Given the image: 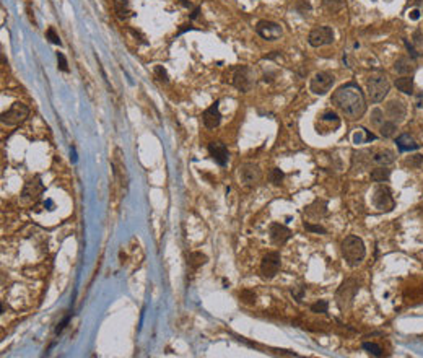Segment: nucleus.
Returning a JSON list of instances; mask_svg holds the SVG:
<instances>
[{
	"instance_id": "4",
	"label": "nucleus",
	"mask_w": 423,
	"mask_h": 358,
	"mask_svg": "<svg viewBox=\"0 0 423 358\" xmlns=\"http://www.w3.org/2000/svg\"><path fill=\"white\" fill-rule=\"evenodd\" d=\"M391 90L389 80L386 75H371L368 78V96L373 103H381Z\"/></svg>"
},
{
	"instance_id": "18",
	"label": "nucleus",
	"mask_w": 423,
	"mask_h": 358,
	"mask_svg": "<svg viewBox=\"0 0 423 358\" xmlns=\"http://www.w3.org/2000/svg\"><path fill=\"white\" fill-rule=\"evenodd\" d=\"M386 113H388V116L394 122H402L407 116V108L401 100H393L388 103V106H386Z\"/></svg>"
},
{
	"instance_id": "22",
	"label": "nucleus",
	"mask_w": 423,
	"mask_h": 358,
	"mask_svg": "<svg viewBox=\"0 0 423 358\" xmlns=\"http://www.w3.org/2000/svg\"><path fill=\"white\" fill-rule=\"evenodd\" d=\"M394 70H396L397 73H401V75H409V73H414V70H415L414 59L402 55V57H399V59L396 60Z\"/></svg>"
},
{
	"instance_id": "3",
	"label": "nucleus",
	"mask_w": 423,
	"mask_h": 358,
	"mask_svg": "<svg viewBox=\"0 0 423 358\" xmlns=\"http://www.w3.org/2000/svg\"><path fill=\"white\" fill-rule=\"evenodd\" d=\"M358 288H360L358 282L353 279H348L340 285L337 293H335V301H337V306L342 311L348 310L353 305V300H355V296L358 293Z\"/></svg>"
},
{
	"instance_id": "37",
	"label": "nucleus",
	"mask_w": 423,
	"mask_h": 358,
	"mask_svg": "<svg viewBox=\"0 0 423 358\" xmlns=\"http://www.w3.org/2000/svg\"><path fill=\"white\" fill-rule=\"evenodd\" d=\"M304 230L311 231V233H319V234H326V228H322L321 225H311L309 221H304L303 223Z\"/></svg>"
},
{
	"instance_id": "2",
	"label": "nucleus",
	"mask_w": 423,
	"mask_h": 358,
	"mask_svg": "<svg viewBox=\"0 0 423 358\" xmlns=\"http://www.w3.org/2000/svg\"><path fill=\"white\" fill-rule=\"evenodd\" d=\"M365 254L366 249L362 238L355 236V234H350V236H347L342 241V256H344V259L350 267H357V265L362 264Z\"/></svg>"
},
{
	"instance_id": "34",
	"label": "nucleus",
	"mask_w": 423,
	"mask_h": 358,
	"mask_svg": "<svg viewBox=\"0 0 423 358\" xmlns=\"http://www.w3.org/2000/svg\"><path fill=\"white\" fill-rule=\"evenodd\" d=\"M414 47L420 54H423V31L422 29H417V31L414 33Z\"/></svg>"
},
{
	"instance_id": "42",
	"label": "nucleus",
	"mask_w": 423,
	"mask_h": 358,
	"mask_svg": "<svg viewBox=\"0 0 423 358\" xmlns=\"http://www.w3.org/2000/svg\"><path fill=\"white\" fill-rule=\"evenodd\" d=\"M404 44H406V47H407V51L410 52V57H412V59H419V57H420V55H422V54H420V52H419V51H417V49L414 47V44H410V42H409L407 39H404Z\"/></svg>"
},
{
	"instance_id": "12",
	"label": "nucleus",
	"mask_w": 423,
	"mask_h": 358,
	"mask_svg": "<svg viewBox=\"0 0 423 358\" xmlns=\"http://www.w3.org/2000/svg\"><path fill=\"white\" fill-rule=\"evenodd\" d=\"M239 179L241 182L247 187H252L262 179V171L257 165L254 163H244L239 168Z\"/></svg>"
},
{
	"instance_id": "15",
	"label": "nucleus",
	"mask_w": 423,
	"mask_h": 358,
	"mask_svg": "<svg viewBox=\"0 0 423 358\" xmlns=\"http://www.w3.org/2000/svg\"><path fill=\"white\" fill-rule=\"evenodd\" d=\"M220 101H215L212 104L210 108H207L204 111L202 114V121H204V126L207 129H215L220 126V121H221V114H220V108H218Z\"/></svg>"
},
{
	"instance_id": "31",
	"label": "nucleus",
	"mask_w": 423,
	"mask_h": 358,
	"mask_svg": "<svg viewBox=\"0 0 423 358\" xmlns=\"http://www.w3.org/2000/svg\"><path fill=\"white\" fill-rule=\"evenodd\" d=\"M239 300L244 305H254L256 303V293L251 292V290H242L239 293Z\"/></svg>"
},
{
	"instance_id": "7",
	"label": "nucleus",
	"mask_w": 423,
	"mask_h": 358,
	"mask_svg": "<svg viewBox=\"0 0 423 358\" xmlns=\"http://www.w3.org/2000/svg\"><path fill=\"white\" fill-rule=\"evenodd\" d=\"M373 205H375L378 210H383V212H391L394 210L396 207V202H394V197L391 189L388 186H379L373 190Z\"/></svg>"
},
{
	"instance_id": "5",
	"label": "nucleus",
	"mask_w": 423,
	"mask_h": 358,
	"mask_svg": "<svg viewBox=\"0 0 423 358\" xmlns=\"http://www.w3.org/2000/svg\"><path fill=\"white\" fill-rule=\"evenodd\" d=\"M254 82H256V75H254V70L247 65H239L233 70V80L231 83L234 85V88H238L242 93H247L251 91V88L254 86Z\"/></svg>"
},
{
	"instance_id": "9",
	"label": "nucleus",
	"mask_w": 423,
	"mask_h": 358,
	"mask_svg": "<svg viewBox=\"0 0 423 358\" xmlns=\"http://www.w3.org/2000/svg\"><path fill=\"white\" fill-rule=\"evenodd\" d=\"M280 267H282V257H280L278 252H267V254L262 257V264H260V272H262V277L267 280L273 279Z\"/></svg>"
},
{
	"instance_id": "1",
	"label": "nucleus",
	"mask_w": 423,
	"mask_h": 358,
	"mask_svg": "<svg viewBox=\"0 0 423 358\" xmlns=\"http://www.w3.org/2000/svg\"><path fill=\"white\" fill-rule=\"evenodd\" d=\"M332 104H335L342 111V114L352 121L363 117L366 111L365 95L355 82L342 85L340 88H337V91H334Z\"/></svg>"
},
{
	"instance_id": "43",
	"label": "nucleus",
	"mask_w": 423,
	"mask_h": 358,
	"mask_svg": "<svg viewBox=\"0 0 423 358\" xmlns=\"http://www.w3.org/2000/svg\"><path fill=\"white\" fill-rule=\"evenodd\" d=\"M296 10H300L301 15H308V11L311 10V5L306 2V0H300L298 5H296Z\"/></svg>"
},
{
	"instance_id": "20",
	"label": "nucleus",
	"mask_w": 423,
	"mask_h": 358,
	"mask_svg": "<svg viewBox=\"0 0 423 358\" xmlns=\"http://www.w3.org/2000/svg\"><path fill=\"white\" fill-rule=\"evenodd\" d=\"M370 158H371V163H375L376 166H389L394 163V152L388 150H378V152H370Z\"/></svg>"
},
{
	"instance_id": "36",
	"label": "nucleus",
	"mask_w": 423,
	"mask_h": 358,
	"mask_svg": "<svg viewBox=\"0 0 423 358\" xmlns=\"http://www.w3.org/2000/svg\"><path fill=\"white\" fill-rule=\"evenodd\" d=\"M406 165L410 166V168H420L423 165V155H414L406 160Z\"/></svg>"
},
{
	"instance_id": "33",
	"label": "nucleus",
	"mask_w": 423,
	"mask_h": 358,
	"mask_svg": "<svg viewBox=\"0 0 423 358\" xmlns=\"http://www.w3.org/2000/svg\"><path fill=\"white\" fill-rule=\"evenodd\" d=\"M363 349L368 352V354H371L373 357H381L383 355V349L379 347L378 344H373V342H365L363 344Z\"/></svg>"
},
{
	"instance_id": "26",
	"label": "nucleus",
	"mask_w": 423,
	"mask_h": 358,
	"mask_svg": "<svg viewBox=\"0 0 423 358\" xmlns=\"http://www.w3.org/2000/svg\"><path fill=\"white\" fill-rule=\"evenodd\" d=\"M391 176V170H388L386 166H378L371 171V181L373 182H384L388 181Z\"/></svg>"
},
{
	"instance_id": "32",
	"label": "nucleus",
	"mask_w": 423,
	"mask_h": 358,
	"mask_svg": "<svg viewBox=\"0 0 423 358\" xmlns=\"http://www.w3.org/2000/svg\"><path fill=\"white\" fill-rule=\"evenodd\" d=\"M327 310H329V303L326 300H319V301H316L314 305H311V311L317 313V314H326Z\"/></svg>"
},
{
	"instance_id": "17",
	"label": "nucleus",
	"mask_w": 423,
	"mask_h": 358,
	"mask_svg": "<svg viewBox=\"0 0 423 358\" xmlns=\"http://www.w3.org/2000/svg\"><path fill=\"white\" fill-rule=\"evenodd\" d=\"M209 153H210V157L215 160V163H218L220 166H225L228 163L229 153H228L226 145L223 144V142H210Z\"/></svg>"
},
{
	"instance_id": "14",
	"label": "nucleus",
	"mask_w": 423,
	"mask_h": 358,
	"mask_svg": "<svg viewBox=\"0 0 423 358\" xmlns=\"http://www.w3.org/2000/svg\"><path fill=\"white\" fill-rule=\"evenodd\" d=\"M340 126V119L339 116L334 113V111H326L319 116V122H317V132L321 134H327V132H334L335 129H339Z\"/></svg>"
},
{
	"instance_id": "25",
	"label": "nucleus",
	"mask_w": 423,
	"mask_h": 358,
	"mask_svg": "<svg viewBox=\"0 0 423 358\" xmlns=\"http://www.w3.org/2000/svg\"><path fill=\"white\" fill-rule=\"evenodd\" d=\"M322 7L327 13H339L345 8V0H322Z\"/></svg>"
},
{
	"instance_id": "21",
	"label": "nucleus",
	"mask_w": 423,
	"mask_h": 358,
	"mask_svg": "<svg viewBox=\"0 0 423 358\" xmlns=\"http://www.w3.org/2000/svg\"><path fill=\"white\" fill-rule=\"evenodd\" d=\"M396 144H397V148H399V152H402V153H406V152H415V150H419L420 148V144H417V142L410 137L409 134H402V135H399V137H397V140H396Z\"/></svg>"
},
{
	"instance_id": "41",
	"label": "nucleus",
	"mask_w": 423,
	"mask_h": 358,
	"mask_svg": "<svg viewBox=\"0 0 423 358\" xmlns=\"http://www.w3.org/2000/svg\"><path fill=\"white\" fill-rule=\"evenodd\" d=\"M46 36H47V39L52 42V44H59V46L62 44V42H60V38H59L57 34H55V29H54V28H49V29H47V33H46Z\"/></svg>"
},
{
	"instance_id": "16",
	"label": "nucleus",
	"mask_w": 423,
	"mask_h": 358,
	"mask_svg": "<svg viewBox=\"0 0 423 358\" xmlns=\"http://www.w3.org/2000/svg\"><path fill=\"white\" fill-rule=\"evenodd\" d=\"M269 233H270V241L275 246H283L291 238L290 228H287L285 225H280V223H272Z\"/></svg>"
},
{
	"instance_id": "13",
	"label": "nucleus",
	"mask_w": 423,
	"mask_h": 358,
	"mask_svg": "<svg viewBox=\"0 0 423 358\" xmlns=\"http://www.w3.org/2000/svg\"><path fill=\"white\" fill-rule=\"evenodd\" d=\"M42 190H44V184L41 182V179L39 178L31 179V181H28L26 184H24L23 192H21V200L24 203L36 202L39 199V195L42 194Z\"/></svg>"
},
{
	"instance_id": "46",
	"label": "nucleus",
	"mask_w": 423,
	"mask_h": 358,
	"mask_svg": "<svg viewBox=\"0 0 423 358\" xmlns=\"http://www.w3.org/2000/svg\"><path fill=\"white\" fill-rule=\"evenodd\" d=\"M410 16H412L414 20H417V18H419V10H414V11H412V15H410Z\"/></svg>"
},
{
	"instance_id": "24",
	"label": "nucleus",
	"mask_w": 423,
	"mask_h": 358,
	"mask_svg": "<svg viewBox=\"0 0 423 358\" xmlns=\"http://www.w3.org/2000/svg\"><path fill=\"white\" fill-rule=\"evenodd\" d=\"M396 88L402 91L404 95H414V78L401 77L396 80Z\"/></svg>"
},
{
	"instance_id": "19",
	"label": "nucleus",
	"mask_w": 423,
	"mask_h": 358,
	"mask_svg": "<svg viewBox=\"0 0 423 358\" xmlns=\"http://www.w3.org/2000/svg\"><path fill=\"white\" fill-rule=\"evenodd\" d=\"M326 213H327V202L321 199H316L311 205L304 208V215L311 220H319L322 217H326Z\"/></svg>"
},
{
	"instance_id": "45",
	"label": "nucleus",
	"mask_w": 423,
	"mask_h": 358,
	"mask_svg": "<svg viewBox=\"0 0 423 358\" xmlns=\"http://www.w3.org/2000/svg\"><path fill=\"white\" fill-rule=\"evenodd\" d=\"M415 106L420 109L423 108V91H420V93L415 96Z\"/></svg>"
},
{
	"instance_id": "11",
	"label": "nucleus",
	"mask_w": 423,
	"mask_h": 358,
	"mask_svg": "<svg viewBox=\"0 0 423 358\" xmlns=\"http://www.w3.org/2000/svg\"><path fill=\"white\" fill-rule=\"evenodd\" d=\"M256 33L260 36V38H264L265 41H277V39H280V36L283 34V29L275 21L260 20L256 24Z\"/></svg>"
},
{
	"instance_id": "40",
	"label": "nucleus",
	"mask_w": 423,
	"mask_h": 358,
	"mask_svg": "<svg viewBox=\"0 0 423 358\" xmlns=\"http://www.w3.org/2000/svg\"><path fill=\"white\" fill-rule=\"evenodd\" d=\"M155 75L158 77L160 82H165V83L168 82V73H166V70H165L161 65H157V67H155Z\"/></svg>"
},
{
	"instance_id": "39",
	"label": "nucleus",
	"mask_w": 423,
	"mask_h": 358,
	"mask_svg": "<svg viewBox=\"0 0 423 358\" xmlns=\"http://www.w3.org/2000/svg\"><path fill=\"white\" fill-rule=\"evenodd\" d=\"M57 64H59V69L62 70V72H68V64H67V59H65V55L62 54V52H57Z\"/></svg>"
},
{
	"instance_id": "35",
	"label": "nucleus",
	"mask_w": 423,
	"mask_h": 358,
	"mask_svg": "<svg viewBox=\"0 0 423 358\" xmlns=\"http://www.w3.org/2000/svg\"><path fill=\"white\" fill-rule=\"evenodd\" d=\"M384 122V113L381 109H373L371 111V124H375V126H381Z\"/></svg>"
},
{
	"instance_id": "29",
	"label": "nucleus",
	"mask_w": 423,
	"mask_h": 358,
	"mask_svg": "<svg viewBox=\"0 0 423 358\" xmlns=\"http://www.w3.org/2000/svg\"><path fill=\"white\" fill-rule=\"evenodd\" d=\"M379 131H381V137L389 139V137H393V135L397 132V124H396L394 121L383 122V124H381V129H379Z\"/></svg>"
},
{
	"instance_id": "10",
	"label": "nucleus",
	"mask_w": 423,
	"mask_h": 358,
	"mask_svg": "<svg viewBox=\"0 0 423 358\" xmlns=\"http://www.w3.org/2000/svg\"><path fill=\"white\" fill-rule=\"evenodd\" d=\"M308 42L313 47H322L334 42V29L331 26L314 28L308 36Z\"/></svg>"
},
{
	"instance_id": "44",
	"label": "nucleus",
	"mask_w": 423,
	"mask_h": 358,
	"mask_svg": "<svg viewBox=\"0 0 423 358\" xmlns=\"http://www.w3.org/2000/svg\"><path fill=\"white\" fill-rule=\"evenodd\" d=\"M68 319H70V314H68V316H65V318H64V321H62V323H59V324H57V327H55V334H60V332L65 329V326H67V323H68Z\"/></svg>"
},
{
	"instance_id": "8",
	"label": "nucleus",
	"mask_w": 423,
	"mask_h": 358,
	"mask_svg": "<svg viewBox=\"0 0 423 358\" xmlns=\"http://www.w3.org/2000/svg\"><path fill=\"white\" fill-rule=\"evenodd\" d=\"M335 83V75L331 72H317L316 75L311 78L309 88L314 95H326L327 91H331V88Z\"/></svg>"
},
{
	"instance_id": "23",
	"label": "nucleus",
	"mask_w": 423,
	"mask_h": 358,
	"mask_svg": "<svg viewBox=\"0 0 423 358\" xmlns=\"http://www.w3.org/2000/svg\"><path fill=\"white\" fill-rule=\"evenodd\" d=\"M113 5H114V11L119 20H127L130 18V7H129V0H113Z\"/></svg>"
},
{
	"instance_id": "27",
	"label": "nucleus",
	"mask_w": 423,
	"mask_h": 358,
	"mask_svg": "<svg viewBox=\"0 0 423 358\" xmlns=\"http://www.w3.org/2000/svg\"><path fill=\"white\" fill-rule=\"evenodd\" d=\"M207 262V256L202 254V252H191V254L188 256V264L191 269L197 270L199 267H202V265Z\"/></svg>"
},
{
	"instance_id": "38",
	"label": "nucleus",
	"mask_w": 423,
	"mask_h": 358,
	"mask_svg": "<svg viewBox=\"0 0 423 358\" xmlns=\"http://www.w3.org/2000/svg\"><path fill=\"white\" fill-rule=\"evenodd\" d=\"M290 292H291V295H293V298L296 301H301L303 296H304V292H306V288H304L303 285L301 287H293V288L290 290Z\"/></svg>"
},
{
	"instance_id": "6",
	"label": "nucleus",
	"mask_w": 423,
	"mask_h": 358,
	"mask_svg": "<svg viewBox=\"0 0 423 358\" xmlns=\"http://www.w3.org/2000/svg\"><path fill=\"white\" fill-rule=\"evenodd\" d=\"M28 116H29V108L26 104L16 101L7 111H3L2 116H0V121H2L3 126H18L26 121Z\"/></svg>"
},
{
	"instance_id": "30",
	"label": "nucleus",
	"mask_w": 423,
	"mask_h": 358,
	"mask_svg": "<svg viewBox=\"0 0 423 358\" xmlns=\"http://www.w3.org/2000/svg\"><path fill=\"white\" fill-rule=\"evenodd\" d=\"M283 178H285V175H283L282 170L272 168V170L269 171V179H270V182L273 184V186H280V184H282V181H283Z\"/></svg>"
},
{
	"instance_id": "28",
	"label": "nucleus",
	"mask_w": 423,
	"mask_h": 358,
	"mask_svg": "<svg viewBox=\"0 0 423 358\" xmlns=\"http://www.w3.org/2000/svg\"><path fill=\"white\" fill-rule=\"evenodd\" d=\"M376 137L373 134H370L368 131H366V129H363V127H360V129H357L355 131V134H353V144H368V142H371V140H375Z\"/></svg>"
}]
</instances>
